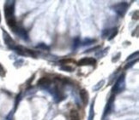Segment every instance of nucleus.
I'll return each mask as SVG.
<instances>
[{
    "mask_svg": "<svg viewBox=\"0 0 139 120\" xmlns=\"http://www.w3.org/2000/svg\"><path fill=\"white\" fill-rule=\"evenodd\" d=\"M128 7H129V4H127V3L121 2V3H119V4H117L113 6V9H114V11L119 15V16L123 17L126 14V11H127Z\"/></svg>",
    "mask_w": 139,
    "mask_h": 120,
    "instance_id": "20e7f679",
    "label": "nucleus"
},
{
    "mask_svg": "<svg viewBox=\"0 0 139 120\" xmlns=\"http://www.w3.org/2000/svg\"><path fill=\"white\" fill-rule=\"evenodd\" d=\"M94 102H95V99H94L93 102H91L89 108V115H88V120H94Z\"/></svg>",
    "mask_w": 139,
    "mask_h": 120,
    "instance_id": "9b49d317",
    "label": "nucleus"
},
{
    "mask_svg": "<svg viewBox=\"0 0 139 120\" xmlns=\"http://www.w3.org/2000/svg\"><path fill=\"white\" fill-rule=\"evenodd\" d=\"M135 57H136V58H138V51H136L135 53L131 54V55H129V56H128V58L126 59V61H131V60L134 59Z\"/></svg>",
    "mask_w": 139,
    "mask_h": 120,
    "instance_id": "aec40b11",
    "label": "nucleus"
},
{
    "mask_svg": "<svg viewBox=\"0 0 139 120\" xmlns=\"http://www.w3.org/2000/svg\"><path fill=\"white\" fill-rule=\"evenodd\" d=\"M0 22H1V16H0Z\"/></svg>",
    "mask_w": 139,
    "mask_h": 120,
    "instance_id": "a878e982",
    "label": "nucleus"
},
{
    "mask_svg": "<svg viewBox=\"0 0 139 120\" xmlns=\"http://www.w3.org/2000/svg\"><path fill=\"white\" fill-rule=\"evenodd\" d=\"M36 48L38 49H48V47H47L46 45H44V43H40V45H38L36 46Z\"/></svg>",
    "mask_w": 139,
    "mask_h": 120,
    "instance_id": "4be33fe9",
    "label": "nucleus"
},
{
    "mask_svg": "<svg viewBox=\"0 0 139 120\" xmlns=\"http://www.w3.org/2000/svg\"><path fill=\"white\" fill-rule=\"evenodd\" d=\"M137 61H138V58H137L136 60H133V61H130V62H128L127 64H126L125 66V70H127V69H129V68H131L132 66H133L136 62H137Z\"/></svg>",
    "mask_w": 139,
    "mask_h": 120,
    "instance_id": "f3484780",
    "label": "nucleus"
},
{
    "mask_svg": "<svg viewBox=\"0 0 139 120\" xmlns=\"http://www.w3.org/2000/svg\"><path fill=\"white\" fill-rule=\"evenodd\" d=\"M114 100H115V94H113L109 97L108 99V102H107L106 105V107L105 109H104V113H103V117L102 118L104 119L109 115V113L111 112V111L113 110V104H114Z\"/></svg>",
    "mask_w": 139,
    "mask_h": 120,
    "instance_id": "39448f33",
    "label": "nucleus"
},
{
    "mask_svg": "<svg viewBox=\"0 0 139 120\" xmlns=\"http://www.w3.org/2000/svg\"><path fill=\"white\" fill-rule=\"evenodd\" d=\"M52 84V81L49 78L47 77H42L41 78H40L37 82V85L42 89H47L48 90L50 86Z\"/></svg>",
    "mask_w": 139,
    "mask_h": 120,
    "instance_id": "0eeeda50",
    "label": "nucleus"
},
{
    "mask_svg": "<svg viewBox=\"0 0 139 120\" xmlns=\"http://www.w3.org/2000/svg\"><path fill=\"white\" fill-rule=\"evenodd\" d=\"M125 88V75L124 73H122L119 77L118 80L116 81V83L114 84V86L113 88V94H119L122 92Z\"/></svg>",
    "mask_w": 139,
    "mask_h": 120,
    "instance_id": "f257e3e1",
    "label": "nucleus"
},
{
    "mask_svg": "<svg viewBox=\"0 0 139 120\" xmlns=\"http://www.w3.org/2000/svg\"><path fill=\"white\" fill-rule=\"evenodd\" d=\"M117 34H118V28L115 27V28H113V29L111 30V33H110V35H109L108 40L113 39H114V37H116Z\"/></svg>",
    "mask_w": 139,
    "mask_h": 120,
    "instance_id": "2eb2a0df",
    "label": "nucleus"
},
{
    "mask_svg": "<svg viewBox=\"0 0 139 120\" xmlns=\"http://www.w3.org/2000/svg\"><path fill=\"white\" fill-rule=\"evenodd\" d=\"M108 49H109V47H107V48L104 49L103 50H100L99 52L96 53V57H98V58L104 57V56H105L106 54H107V52H108Z\"/></svg>",
    "mask_w": 139,
    "mask_h": 120,
    "instance_id": "4468645a",
    "label": "nucleus"
},
{
    "mask_svg": "<svg viewBox=\"0 0 139 120\" xmlns=\"http://www.w3.org/2000/svg\"><path fill=\"white\" fill-rule=\"evenodd\" d=\"M100 49V46H97V47H95V48H93V49H88V50H87V51H85L84 53H89V52H92L93 50L94 51L95 49Z\"/></svg>",
    "mask_w": 139,
    "mask_h": 120,
    "instance_id": "b1692460",
    "label": "nucleus"
},
{
    "mask_svg": "<svg viewBox=\"0 0 139 120\" xmlns=\"http://www.w3.org/2000/svg\"><path fill=\"white\" fill-rule=\"evenodd\" d=\"M60 69L61 70H64V71H67V72H72L73 71V68H72L71 67H69V66H62V67H60Z\"/></svg>",
    "mask_w": 139,
    "mask_h": 120,
    "instance_id": "412c9836",
    "label": "nucleus"
},
{
    "mask_svg": "<svg viewBox=\"0 0 139 120\" xmlns=\"http://www.w3.org/2000/svg\"><path fill=\"white\" fill-rule=\"evenodd\" d=\"M120 55H121V53H118V54H117V55L114 56L115 58H113V59L112 60V61H113V62H116L117 61H119V56H120Z\"/></svg>",
    "mask_w": 139,
    "mask_h": 120,
    "instance_id": "5701e85b",
    "label": "nucleus"
},
{
    "mask_svg": "<svg viewBox=\"0 0 139 120\" xmlns=\"http://www.w3.org/2000/svg\"><path fill=\"white\" fill-rule=\"evenodd\" d=\"M15 12V1H7L4 6V15L6 20L14 18Z\"/></svg>",
    "mask_w": 139,
    "mask_h": 120,
    "instance_id": "7ed1b4c3",
    "label": "nucleus"
},
{
    "mask_svg": "<svg viewBox=\"0 0 139 120\" xmlns=\"http://www.w3.org/2000/svg\"><path fill=\"white\" fill-rule=\"evenodd\" d=\"M14 49L15 52H17L18 55H23V56H33V57H35L36 56V53L33 51V50H30L25 47H23L21 45H15L14 48L12 49Z\"/></svg>",
    "mask_w": 139,
    "mask_h": 120,
    "instance_id": "f03ea898",
    "label": "nucleus"
},
{
    "mask_svg": "<svg viewBox=\"0 0 139 120\" xmlns=\"http://www.w3.org/2000/svg\"><path fill=\"white\" fill-rule=\"evenodd\" d=\"M79 94H80V98L81 100L83 102V104L84 106H87L88 103V91L85 89H82L79 92Z\"/></svg>",
    "mask_w": 139,
    "mask_h": 120,
    "instance_id": "9d476101",
    "label": "nucleus"
},
{
    "mask_svg": "<svg viewBox=\"0 0 139 120\" xmlns=\"http://www.w3.org/2000/svg\"><path fill=\"white\" fill-rule=\"evenodd\" d=\"M70 116H71V120H80L79 113L77 111H76V110H71V113H70Z\"/></svg>",
    "mask_w": 139,
    "mask_h": 120,
    "instance_id": "f8f14e48",
    "label": "nucleus"
},
{
    "mask_svg": "<svg viewBox=\"0 0 139 120\" xmlns=\"http://www.w3.org/2000/svg\"><path fill=\"white\" fill-rule=\"evenodd\" d=\"M12 31L15 34H17V36H19L23 40H28V35L27 33V31L24 29L23 27H22L20 26L17 25L14 28H12Z\"/></svg>",
    "mask_w": 139,
    "mask_h": 120,
    "instance_id": "423d86ee",
    "label": "nucleus"
},
{
    "mask_svg": "<svg viewBox=\"0 0 139 120\" xmlns=\"http://www.w3.org/2000/svg\"><path fill=\"white\" fill-rule=\"evenodd\" d=\"M4 69L1 66V64H0V75H4Z\"/></svg>",
    "mask_w": 139,
    "mask_h": 120,
    "instance_id": "393cba45",
    "label": "nucleus"
},
{
    "mask_svg": "<svg viewBox=\"0 0 139 120\" xmlns=\"http://www.w3.org/2000/svg\"><path fill=\"white\" fill-rule=\"evenodd\" d=\"M80 43H81V41L80 39H79V37H77L73 41V49H77L79 46H80Z\"/></svg>",
    "mask_w": 139,
    "mask_h": 120,
    "instance_id": "dca6fc26",
    "label": "nucleus"
},
{
    "mask_svg": "<svg viewBox=\"0 0 139 120\" xmlns=\"http://www.w3.org/2000/svg\"><path fill=\"white\" fill-rule=\"evenodd\" d=\"M95 42V40L94 39H85L83 42V45L85 46V45H92Z\"/></svg>",
    "mask_w": 139,
    "mask_h": 120,
    "instance_id": "a211bd4d",
    "label": "nucleus"
},
{
    "mask_svg": "<svg viewBox=\"0 0 139 120\" xmlns=\"http://www.w3.org/2000/svg\"><path fill=\"white\" fill-rule=\"evenodd\" d=\"M3 35H4V43H6V45H7L9 48L10 49H13L15 45V41L11 39V37L9 36V34L7 33V31H3Z\"/></svg>",
    "mask_w": 139,
    "mask_h": 120,
    "instance_id": "1a4fd4ad",
    "label": "nucleus"
},
{
    "mask_svg": "<svg viewBox=\"0 0 139 120\" xmlns=\"http://www.w3.org/2000/svg\"><path fill=\"white\" fill-rule=\"evenodd\" d=\"M110 33H111V29H104L102 31V33H101L102 37H104V39H105V37H109Z\"/></svg>",
    "mask_w": 139,
    "mask_h": 120,
    "instance_id": "6ab92c4d",
    "label": "nucleus"
},
{
    "mask_svg": "<svg viewBox=\"0 0 139 120\" xmlns=\"http://www.w3.org/2000/svg\"><path fill=\"white\" fill-rule=\"evenodd\" d=\"M104 84H105V80L104 79H102V80H100V81H99L98 83L94 85V86L93 87V90H94V91H97V90H100L101 88L104 86Z\"/></svg>",
    "mask_w": 139,
    "mask_h": 120,
    "instance_id": "ddd939ff",
    "label": "nucleus"
},
{
    "mask_svg": "<svg viewBox=\"0 0 139 120\" xmlns=\"http://www.w3.org/2000/svg\"><path fill=\"white\" fill-rule=\"evenodd\" d=\"M95 64H96V60L90 57L83 58L77 62L78 66H94Z\"/></svg>",
    "mask_w": 139,
    "mask_h": 120,
    "instance_id": "6e6552de",
    "label": "nucleus"
}]
</instances>
